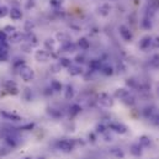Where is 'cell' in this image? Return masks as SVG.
Instances as JSON below:
<instances>
[{"instance_id": "24", "label": "cell", "mask_w": 159, "mask_h": 159, "mask_svg": "<svg viewBox=\"0 0 159 159\" xmlns=\"http://www.w3.org/2000/svg\"><path fill=\"white\" fill-rule=\"evenodd\" d=\"M25 159H32V158H25Z\"/></svg>"}, {"instance_id": "23", "label": "cell", "mask_w": 159, "mask_h": 159, "mask_svg": "<svg viewBox=\"0 0 159 159\" xmlns=\"http://www.w3.org/2000/svg\"><path fill=\"white\" fill-rule=\"evenodd\" d=\"M98 131H100V132H104L105 129H104V126H98Z\"/></svg>"}, {"instance_id": "7", "label": "cell", "mask_w": 159, "mask_h": 159, "mask_svg": "<svg viewBox=\"0 0 159 159\" xmlns=\"http://www.w3.org/2000/svg\"><path fill=\"white\" fill-rule=\"evenodd\" d=\"M9 15H10V17H11L12 20H20V19L22 17L21 10H19V9H16V7L11 9V10L9 11Z\"/></svg>"}, {"instance_id": "18", "label": "cell", "mask_w": 159, "mask_h": 159, "mask_svg": "<svg viewBox=\"0 0 159 159\" xmlns=\"http://www.w3.org/2000/svg\"><path fill=\"white\" fill-rule=\"evenodd\" d=\"M70 61L68 59V58H62L61 59V66H63V67H70Z\"/></svg>"}, {"instance_id": "19", "label": "cell", "mask_w": 159, "mask_h": 159, "mask_svg": "<svg viewBox=\"0 0 159 159\" xmlns=\"http://www.w3.org/2000/svg\"><path fill=\"white\" fill-rule=\"evenodd\" d=\"M70 110H72V114H73V115H77V114H79L81 109H80L78 105H73V106L70 107Z\"/></svg>"}, {"instance_id": "6", "label": "cell", "mask_w": 159, "mask_h": 159, "mask_svg": "<svg viewBox=\"0 0 159 159\" xmlns=\"http://www.w3.org/2000/svg\"><path fill=\"white\" fill-rule=\"evenodd\" d=\"M0 115L6 120H10V121H21L22 120L20 116H17L15 114H11V112H7V111H0Z\"/></svg>"}, {"instance_id": "3", "label": "cell", "mask_w": 159, "mask_h": 159, "mask_svg": "<svg viewBox=\"0 0 159 159\" xmlns=\"http://www.w3.org/2000/svg\"><path fill=\"white\" fill-rule=\"evenodd\" d=\"M99 102H100L102 106L109 107V106L112 105V99H111V96H110L109 94L104 93V94H101V95L99 96Z\"/></svg>"}, {"instance_id": "4", "label": "cell", "mask_w": 159, "mask_h": 159, "mask_svg": "<svg viewBox=\"0 0 159 159\" xmlns=\"http://www.w3.org/2000/svg\"><path fill=\"white\" fill-rule=\"evenodd\" d=\"M110 128L112 131L117 132V133H126L127 132V127L125 125L120 123V122H112V123H110Z\"/></svg>"}, {"instance_id": "2", "label": "cell", "mask_w": 159, "mask_h": 159, "mask_svg": "<svg viewBox=\"0 0 159 159\" xmlns=\"http://www.w3.org/2000/svg\"><path fill=\"white\" fill-rule=\"evenodd\" d=\"M19 70H20V72H19V73H20V77L25 80V81H31V80L35 78V72L32 70L31 67L22 66V67H20Z\"/></svg>"}, {"instance_id": "14", "label": "cell", "mask_w": 159, "mask_h": 159, "mask_svg": "<svg viewBox=\"0 0 159 159\" xmlns=\"http://www.w3.org/2000/svg\"><path fill=\"white\" fill-rule=\"evenodd\" d=\"M73 95H74V90H73L72 86L68 85V86H67V90H66V99H72Z\"/></svg>"}, {"instance_id": "9", "label": "cell", "mask_w": 159, "mask_h": 159, "mask_svg": "<svg viewBox=\"0 0 159 159\" xmlns=\"http://www.w3.org/2000/svg\"><path fill=\"white\" fill-rule=\"evenodd\" d=\"M131 153L133 154V156H141L142 154V147H141V144L139 143H137V144H133L132 147H131Z\"/></svg>"}, {"instance_id": "11", "label": "cell", "mask_w": 159, "mask_h": 159, "mask_svg": "<svg viewBox=\"0 0 159 159\" xmlns=\"http://www.w3.org/2000/svg\"><path fill=\"white\" fill-rule=\"evenodd\" d=\"M138 143L141 144L142 148H144V147H148V146L151 144V139H149L147 136H142V137L139 138V142H138Z\"/></svg>"}, {"instance_id": "20", "label": "cell", "mask_w": 159, "mask_h": 159, "mask_svg": "<svg viewBox=\"0 0 159 159\" xmlns=\"http://www.w3.org/2000/svg\"><path fill=\"white\" fill-rule=\"evenodd\" d=\"M7 12H9V10H7L6 6H1V7H0V17H4Z\"/></svg>"}, {"instance_id": "8", "label": "cell", "mask_w": 159, "mask_h": 159, "mask_svg": "<svg viewBox=\"0 0 159 159\" xmlns=\"http://www.w3.org/2000/svg\"><path fill=\"white\" fill-rule=\"evenodd\" d=\"M48 57H49V54L46 52V51H37L36 52V59L37 61H42V62H46L47 59H48Z\"/></svg>"}, {"instance_id": "21", "label": "cell", "mask_w": 159, "mask_h": 159, "mask_svg": "<svg viewBox=\"0 0 159 159\" xmlns=\"http://www.w3.org/2000/svg\"><path fill=\"white\" fill-rule=\"evenodd\" d=\"M104 73H105L106 75L112 74V68H111V67H110V68H109V67H105V68H104Z\"/></svg>"}, {"instance_id": "15", "label": "cell", "mask_w": 159, "mask_h": 159, "mask_svg": "<svg viewBox=\"0 0 159 159\" xmlns=\"http://www.w3.org/2000/svg\"><path fill=\"white\" fill-rule=\"evenodd\" d=\"M69 69H70L69 73L73 74V75H77V74H80V73H81V68H80V67H72V66H70Z\"/></svg>"}, {"instance_id": "12", "label": "cell", "mask_w": 159, "mask_h": 159, "mask_svg": "<svg viewBox=\"0 0 159 159\" xmlns=\"http://www.w3.org/2000/svg\"><path fill=\"white\" fill-rule=\"evenodd\" d=\"M51 86H52V90H56V91H59L62 89V84L59 81H57V80H53L51 83Z\"/></svg>"}, {"instance_id": "26", "label": "cell", "mask_w": 159, "mask_h": 159, "mask_svg": "<svg viewBox=\"0 0 159 159\" xmlns=\"http://www.w3.org/2000/svg\"><path fill=\"white\" fill-rule=\"evenodd\" d=\"M40 159H43V158H40Z\"/></svg>"}, {"instance_id": "1", "label": "cell", "mask_w": 159, "mask_h": 159, "mask_svg": "<svg viewBox=\"0 0 159 159\" xmlns=\"http://www.w3.org/2000/svg\"><path fill=\"white\" fill-rule=\"evenodd\" d=\"M74 146H75V142H74L73 139H61V141H58V143H57V147H58L62 152H66V153L72 152L73 148H74Z\"/></svg>"}, {"instance_id": "5", "label": "cell", "mask_w": 159, "mask_h": 159, "mask_svg": "<svg viewBox=\"0 0 159 159\" xmlns=\"http://www.w3.org/2000/svg\"><path fill=\"white\" fill-rule=\"evenodd\" d=\"M9 47L5 43V41H0V61H5L7 58V52Z\"/></svg>"}, {"instance_id": "25", "label": "cell", "mask_w": 159, "mask_h": 159, "mask_svg": "<svg viewBox=\"0 0 159 159\" xmlns=\"http://www.w3.org/2000/svg\"><path fill=\"white\" fill-rule=\"evenodd\" d=\"M158 95H159V89H158Z\"/></svg>"}, {"instance_id": "10", "label": "cell", "mask_w": 159, "mask_h": 159, "mask_svg": "<svg viewBox=\"0 0 159 159\" xmlns=\"http://www.w3.org/2000/svg\"><path fill=\"white\" fill-rule=\"evenodd\" d=\"M120 32H121V35H122V37L125 39V40H131V34H129V31L125 27V26H121L120 27Z\"/></svg>"}, {"instance_id": "17", "label": "cell", "mask_w": 159, "mask_h": 159, "mask_svg": "<svg viewBox=\"0 0 159 159\" xmlns=\"http://www.w3.org/2000/svg\"><path fill=\"white\" fill-rule=\"evenodd\" d=\"M111 153H112L114 156L119 157V158H122V157H123V152H122L120 148H112V149H111Z\"/></svg>"}, {"instance_id": "13", "label": "cell", "mask_w": 159, "mask_h": 159, "mask_svg": "<svg viewBox=\"0 0 159 159\" xmlns=\"http://www.w3.org/2000/svg\"><path fill=\"white\" fill-rule=\"evenodd\" d=\"M79 46L80 48H83V49H88L89 48V41L86 40V39H80L79 40Z\"/></svg>"}, {"instance_id": "16", "label": "cell", "mask_w": 159, "mask_h": 159, "mask_svg": "<svg viewBox=\"0 0 159 159\" xmlns=\"http://www.w3.org/2000/svg\"><path fill=\"white\" fill-rule=\"evenodd\" d=\"M22 39H24V36H22L21 34H15V35H12V36L10 37V41H11V42H20Z\"/></svg>"}, {"instance_id": "22", "label": "cell", "mask_w": 159, "mask_h": 159, "mask_svg": "<svg viewBox=\"0 0 159 159\" xmlns=\"http://www.w3.org/2000/svg\"><path fill=\"white\" fill-rule=\"evenodd\" d=\"M5 40H6V34L0 30V41H5Z\"/></svg>"}]
</instances>
